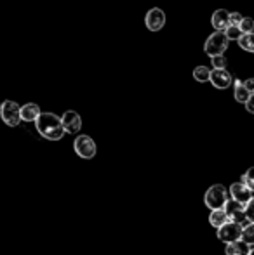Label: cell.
<instances>
[{
	"label": "cell",
	"instance_id": "cell-19",
	"mask_svg": "<svg viewBox=\"0 0 254 255\" xmlns=\"http://www.w3.org/2000/svg\"><path fill=\"white\" fill-rule=\"evenodd\" d=\"M242 242H246L248 245H254V222H249V224L244 228Z\"/></svg>",
	"mask_w": 254,
	"mask_h": 255
},
{
	"label": "cell",
	"instance_id": "cell-15",
	"mask_svg": "<svg viewBox=\"0 0 254 255\" xmlns=\"http://www.w3.org/2000/svg\"><path fill=\"white\" fill-rule=\"evenodd\" d=\"M209 222H211V226L220 229V228H223L225 224L230 222V217H228V214L225 212V208H221V210H213L209 215Z\"/></svg>",
	"mask_w": 254,
	"mask_h": 255
},
{
	"label": "cell",
	"instance_id": "cell-28",
	"mask_svg": "<svg viewBox=\"0 0 254 255\" xmlns=\"http://www.w3.org/2000/svg\"><path fill=\"white\" fill-rule=\"evenodd\" d=\"M249 255H254V249L251 250V254H249Z\"/></svg>",
	"mask_w": 254,
	"mask_h": 255
},
{
	"label": "cell",
	"instance_id": "cell-2",
	"mask_svg": "<svg viewBox=\"0 0 254 255\" xmlns=\"http://www.w3.org/2000/svg\"><path fill=\"white\" fill-rule=\"evenodd\" d=\"M228 44H230V40H228L225 31H214L207 37L206 44H204V52L209 57L223 56V52L228 49Z\"/></svg>",
	"mask_w": 254,
	"mask_h": 255
},
{
	"label": "cell",
	"instance_id": "cell-21",
	"mask_svg": "<svg viewBox=\"0 0 254 255\" xmlns=\"http://www.w3.org/2000/svg\"><path fill=\"white\" fill-rule=\"evenodd\" d=\"M227 57L225 56H216L211 57V64H213V70H227Z\"/></svg>",
	"mask_w": 254,
	"mask_h": 255
},
{
	"label": "cell",
	"instance_id": "cell-16",
	"mask_svg": "<svg viewBox=\"0 0 254 255\" xmlns=\"http://www.w3.org/2000/svg\"><path fill=\"white\" fill-rule=\"evenodd\" d=\"M249 254H251V249H249L248 243L242 242V240L227 245V255H249Z\"/></svg>",
	"mask_w": 254,
	"mask_h": 255
},
{
	"label": "cell",
	"instance_id": "cell-7",
	"mask_svg": "<svg viewBox=\"0 0 254 255\" xmlns=\"http://www.w3.org/2000/svg\"><path fill=\"white\" fill-rule=\"evenodd\" d=\"M225 212L228 214L232 222H237V224H244V222H249L248 221V215H246V205L239 203L237 200L230 198L225 205Z\"/></svg>",
	"mask_w": 254,
	"mask_h": 255
},
{
	"label": "cell",
	"instance_id": "cell-13",
	"mask_svg": "<svg viewBox=\"0 0 254 255\" xmlns=\"http://www.w3.org/2000/svg\"><path fill=\"white\" fill-rule=\"evenodd\" d=\"M42 115L38 104L35 103H28L24 106H21V120L23 122H37L38 117Z\"/></svg>",
	"mask_w": 254,
	"mask_h": 255
},
{
	"label": "cell",
	"instance_id": "cell-6",
	"mask_svg": "<svg viewBox=\"0 0 254 255\" xmlns=\"http://www.w3.org/2000/svg\"><path fill=\"white\" fill-rule=\"evenodd\" d=\"M73 148H75V153L80 158H84V160H91L96 154V142L92 141V137H89V135H85V134L78 135V137L75 139Z\"/></svg>",
	"mask_w": 254,
	"mask_h": 255
},
{
	"label": "cell",
	"instance_id": "cell-12",
	"mask_svg": "<svg viewBox=\"0 0 254 255\" xmlns=\"http://www.w3.org/2000/svg\"><path fill=\"white\" fill-rule=\"evenodd\" d=\"M230 195H232V198L237 200V202L242 203V205H248L249 202H251V198H253L251 189H249L244 182H235V184H232Z\"/></svg>",
	"mask_w": 254,
	"mask_h": 255
},
{
	"label": "cell",
	"instance_id": "cell-10",
	"mask_svg": "<svg viewBox=\"0 0 254 255\" xmlns=\"http://www.w3.org/2000/svg\"><path fill=\"white\" fill-rule=\"evenodd\" d=\"M211 84L214 85L216 89H228L232 84H234V78H232L230 71L228 70H213L211 71Z\"/></svg>",
	"mask_w": 254,
	"mask_h": 255
},
{
	"label": "cell",
	"instance_id": "cell-27",
	"mask_svg": "<svg viewBox=\"0 0 254 255\" xmlns=\"http://www.w3.org/2000/svg\"><path fill=\"white\" fill-rule=\"evenodd\" d=\"M246 110H248L249 113H254V94H251V98H249L248 104H246Z\"/></svg>",
	"mask_w": 254,
	"mask_h": 255
},
{
	"label": "cell",
	"instance_id": "cell-22",
	"mask_svg": "<svg viewBox=\"0 0 254 255\" xmlns=\"http://www.w3.org/2000/svg\"><path fill=\"white\" fill-rule=\"evenodd\" d=\"M242 182H244L251 191H254V167H251L248 172H246L244 177H242Z\"/></svg>",
	"mask_w": 254,
	"mask_h": 255
},
{
	"label": "cell",
	"instance_id": "cell-26",
	"mask_svg": "<svg viewBox=\"0 0 254 255\" xmlns=\"http://www.w3.org/2000/svg\"><path fill=\"white\" fill-rule=\"evenodd\" d=\"M244 85L251 94H254V78H249V80H244Z\"/></svg>",
	"mask_w": 254,
	"mask_h": 255
},
{
	"label": "cell",
	"instance_id": "cell-5",
	"mask_svg": "<svg viewBox=\"0 0 254 255\" xmlns=\"http://www.w3.org/2000/svg\"><path fill=\"white\" fill-rule=\"evenodd\" d=\"M242 233H244V228L242 224H237V222H228L225 224L223 228L218 229V238L221 240L223 243L230 245V243H235L239 240H242Z\"/></svg>",
	"mask_w": 254,
	"mask_h": 255
},
{
	"label": "cell",
	"instance_id": "cell-23",
	"mask_svg": "<svg viewBox=\"0 0 254 255\" xmlns=\"http://www.w3.org/2000/svg\"><path fill=\"white\" fill-rule=\"evenodd\" d=\"M241 30L242 33H254V19L253 17H244V21H242L241 24Z\"/></svg>",
	"mask_w": 254,
	"mask_h": 255
},
{
	"label": "cell",
	"instance_id": "cell-3",
	"mask_svg": "<svg viewBox=\"0 0 254 255\" xmlns=\"http://www.w3.org/2000/svg\"><path fill=\"white\" fill-rule=\"evenodd\" d=\"M228 200H230L228 198V191L223 184H214L204 195V203L211 210H221V208H225Z\"/></svg>",
	"mask_w": 254,
	"mask_h": 255
},
{
	"label": "cell",
	"instance_id": "cell-8",
	"mask_svg": "<svg viewBox=\"0 0 254 255\" xmlns=\"http://www.w3.org/2000/svg\"><path fill=\"white\" fill-rule=\"evenodd\" d=\"M166 12H164L160 7H153L146 12V17H145V23H146V28L150 31H160L166 24Z\"/></svg>",
	"mask_w": 254,
	"mask_h": 255
},
{
	"label": "cell",
	"instance_id": "cell-9",
	"mask_svg": "<svg viewBox=\"0 0 254 255\" xmlns=\"http://www.w3.org/2000/svg\"><path fill=\"white\" fill-rule=\"evenodd\" d=\"M61 120L66 134H78V130L82 128V118L77 111H66L61 117Z\"/></svg>",
	"mask_w": 254,
	"mask_h": 255
},
{
	"label": "cell",
	"instance_id": "cell-24",
	"mask_svg": "<svg viewBox=\"0 0 254 255\" xmlns=\"http://www.w3.org/2000/svg\"><path fill=\"white\" fill-rule=\"evenodd\" d=\"M242 21H244L242 14H239V12H230V26H241Z\"/></svg>",
	"mask_w": 254,
	"mask_h": 255
},
{
	"label": "cell",
	"instance_id": "cell-4",
	"mask_svg": "<svg viewBox=\"0 0 254 255\" xmlns=\"http://www.w3.org/2000/svg\"><path fill=\"white\" fill-rule=\"evenodd\" d=\"M0 117L9 127H16L21 122V106L16 101H3L0 106Z\"/></svg>",
	"mask_w": 254,
	"mask_h": 255
},
{
	"label": "cell",
	"instance_id": "cell-17",
	"mask_svg": "<svg viewBox=\"0 0 254 255\" xmlns=\"http://www.w3.org/2000/svg\"><path fill=\"white\" fill-rule=\"evenodd\" d=\"M211 71L207 66H197L193 70V78H195L199 84H206V82H211Z\"/></svg>",
	"mask_w": 254,
	"mask_h": 255
},
{
	"label": "cell",
	"instance_id": "cell-25",
	"mask_svg": "<svg viewBox=\"0 0 254 255\" xmlns=\"http://www.w3.org/2000/svg\"><path fill=\"white\" fill-rule=\"evenodd\" d=\"M246 215H248L249 222H254V196L251 198V202L246 205Z\"/></svg>",
	"mask_w": 254,
	"mask_h": 255
},
{
	"label": "cell",
	"instance_id": "cell-1",
	"mask_svg": "<svg viewBox=\"0 0 254 255\" xmlns=\"http://www.w3.org/2000/svg\"><path fill=\"white\" fill-rule=\"evenodd\" d=\"M35 125H37L38 134L49 141H59L66 134L63 127V120L54 113H42L38 120L35 122Z\"/></svg>",
	"mask_w": 254,
	"mask_h": 255
},
{
	"label": "cell",
	"instance_id": "cell-14",
	"mask_svg": "<svg viewBox=\"0 0 254 255\" xmlns=\"http://www.w3.org/2000/svg\"><path fill=\"white\" fill-rule=\"evenodd\" d=\"M234 98L237 103H242V104H248L249 98H251V92L246 89L244 82L242 80H234Z\"/></svg>",
	"mask_w": 254,
	"mask_h": 255
},
{
	"label": "cell",
	"instance_id": "cell-20",
	"mask_svg": "<svg viewBox=\"0 0 254 255\" xmlns=\"http://www.w3.org/2000/svg\"><path fill=\"white\" fill-rule=\"evenodd\" d=\"M227 33V37H228V40H241L242 38V30H241V26H228V30L225 31Z\"/></svg>",
	"mask_w": 254,
	"mask_h": 255
},
{
	"label": "cell",
	"instance_id": "cell-11",
	"mask_svg": "<svg viewBox=\"0 0 254 255\" xmlns=\"http://www.w3.org/2000/svg\"><path fill=\"white\" fill-rule=\"evenodd\" d=\"M211 24L216 31H227L230 26V12L227 9H216L211 17Z\"/></svg>",
	"mask_w": 254,
	"mask_h": 255
},
{
	"label": "cell",
	"instance_id": "cell-18",
	"mask_svg": "<svg viewBox=\"0 0 254 255\" xmlns=\"http://www.w3.org/2000/svg\"><path fill=\"white\" fill-rule=\"evenodd\" d=\"M239 47L244 49L246 52H253L254 54V33H246L242 35V38L237 42Z\"/></svg>",
	"mask_w": 254,
	"mask_h": 255
}]
</instances>
